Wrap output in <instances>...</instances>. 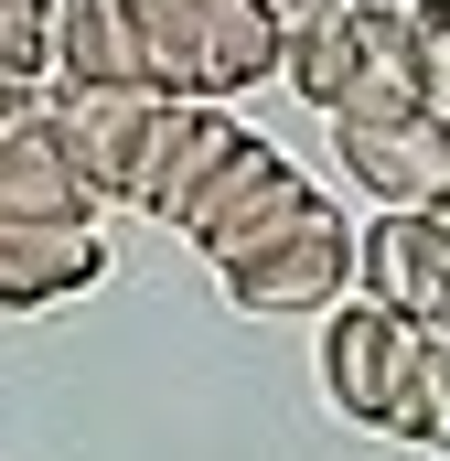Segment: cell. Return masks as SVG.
<instances>
[{
	"mask_svg": "<svg viewBox=\"0 0 450 461\" xmlns=\"http://www.w3.org/2000/svg\"><path fill=\"white\" fill-rule=\"evenodd\" d=\"M333 161L343 183L375 204V215H418L450 194V108L397 118V129H364V118H333Z\"/></svg>",
	"mask_w": 450,
	"mask_h": 461,
	"instance_id": "cell-5",
	"label": "cell"
},
{
	"mask_svg": "<svg viewBox=\"0 0 450 461\" xmlns=\"http://www.w3.org/2000/svg\"><path fill=\"white\" fill-rule=\"evenodd\" d=\"M386 440H418V451H450V344L429 333L418 354V375H408V408H397V429Z\"/></svg>",
	"mask_w": 450,
	"mask_h": 461,
	"instance_id": "cell-12",
	"label": "cell"
},
{
	"mask_svg": "<svg viewBox=\"0 0 450 461\" xmlns=\"http://www.w3.org/2000/svg\"><path fill=\"white\" fill-rule=\"evenodd\" d=\"M54 22H65V0H0V86H11V108L54 97Z\"/></svg>",
	"mask_w": 450,
	"mask_h": 461,
	"instance_id": "cell-11",
	"label": "cell"
},
{
	"mask_svg": "<svg viewBox=\"0 0 450 461\" xmlns=\"http://www.w3.org/2000/svg\"><path fill=\"white\" fill-rule=\"evenodd\" d=\"M215 279H225V301H236V312H257V322H290V312H343V301L364 290V236L322 204L301 236H279V247L236 258V268H215Z\"/></svg>",
	"mask_w": 450,
	"mask_h": 461,
	"instance_id": "cell-4",
	"label": "cell"
},
{
	"mask_svg": "<svg viewBox=\"0 0 450 461\" xmlns=\"http://www.w3.org/2000/svg\"><path fill=\"white\" fill-rule=\"evenodd\" d=\"M140 86H150V54H140L129 0H65V22H54V97H140Z\"/></svg>",
	"mask_w": 450,
	"mask_h": 461,
	"instance_id": "cell-7",
	"label": "cell"
},
{
	"mask_svg": "<svg viewBox=\"0 0 450 461\" xmlns=\"http://www.w3.org/2000/svg\"><path fill=\"white\" fill-rule=\"evenodd\" d=\"M108 279V236L97 226H0V301L11 312H43L65 290H97Z\"/></svg>",
	"mask_w": 450,
	"mask_h": 461,
	"instance_id": "cell-8",
	"label": "cell"
},
{
	"mask_svg": "<svg viewBox=\"0 0 450 461\" xmlns=\"http://www.w3.org/2000/svg\"><path fill=\"white\" fill-rule=\"evenodd\" d=\"M364 65H375V22H364L354 0L290 22V86H301V108L343 118V108H354V86H364Z\"/></svg>",
	"mask_w": 450,
	"mask_h": 461,
	"instance_id": "cell-9",
	"label": "cell"
},
{
	"mask_svg": "<svg viewBox=\"0 0 450 461\" xmlns=\"http://www.w3.org/2000/svg\"><path fill=\"white\" fill-rule=\"evenodd\" d=\"M268 76H290V11L279 0H204V86L247 97Z\"/></svg>",
	"mask_w": 450,
	"mask_h": 461,
	"instance_id": "cell-10",
	"label": "cell"
},
{
	"mask_svg": "<svg viewBox=\"0 0 450 461\" xmlns=\"http://www.w3.org/2000/svg\"><path fill=\"white\" fill-rule=\"evenodd\" d=\"M418 354H429V322H408V312H386V301L354 290L343 312H322V397L354 429H397Z\"/></svg>",
	"mask_w": 450,
	"mask_h": 461,
	"instance_id": "cell-3",
	"label": "cell"
},
{
	"mask_svg": "<svg viewBox=\"0 0 450 461\" xmlns=\"http://www.w3.org/2000/svg\"><path fill=\"white\" fill-rule=\"evenodd\" d=\"M429 65H440V108H450V11L429 22Z\"/></svg>",
	"mask_w": 450,
	"mask_h": 461,
	"instance_id": "cell-14",
	"label": "cell"
},
{
	"mask_svg": "<svg viewBox=\"0 0 450 461\" xmlns=\"http://www.w3.org/2000/svg\"><path fill=\"white\" fill-rule=\"evenodd\" d=\"M364 301H386V312H408V322H440L450 312V226L429 204L364 226Z\"/></svg>",
	"mask_w": 450,
	"mask_h": 461,
	"instance_id": "cell-6",
	"label": "cell"
},
{
	"mask_svg": "<svg viewBox=\"0 0 450 461\" xmlns=\"http://www.w3.org/2000/svg\"><path fill=\"white\" fill-rule=\"evenodd\" d=\"M354 11H364V22H408V32H429L450 0H354Z\"/></svg>",
	"mask_w": 450,
	"mask_h": 461,
	"instance_id": "cell-13",
	"label": "cell"
},
{
	"mask_svg": "<svg viewBox=\"0 0 450 461\" xmlns=\"http://www.w3.org/2000/svg\"><path fill=\"white\" fill-rule=\"evenodd\" d=\"M108 215V172L86 150V129L65 97H32L0 129V226H97Z\"/></svg>",
	"mask_w": 450,
	"mask_h": 461,
	"instance_id": "cell-2",
	"label": "cell"
},
{
	"mask_svg": "<svg viewBox=\"0 0 450 461\" xmlns=\"http://www.w3.org/2000/svg\"><path fill=\"white\" fill-rule=\"evenodd\" d=\"M333 194L290 161V150H268V140H236L225 150V172L172 215V236L204 258V268H236V258H257V247H279V236H301L311 215H322Z\"/></svg>",
	"mask_w": 450,
	"mask_h": 461,
	"instance_id": "cell-1",
	"label": "cell"
}]
</instances>
